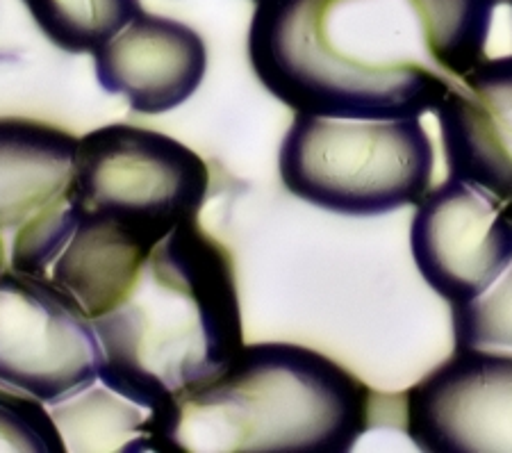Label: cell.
<instances>
[{"mask_svg": "<svg viewBox=\"0 0 512 453\" xmlns=\"http://www.w3.org/2000/svg\"><path fill=\"white\" fill-rule=\"evenodd\" d=\"M494 0H258L255 76L337 119H419L485 60Z\"/></svg>", "mask_w": 512, "mask_h": 453, "instance_id": "6da1fadb", "label": "cell"}, {"mask_svg": "<svg viewBox=\"0 0 512 453\" xmlns=\"http://www.w3.org/2000/svg\"><path fill=\"white\" fill-rule=\"evenodd\" d=\"M92 324L105 353L98 381L146 408L167 451H178L180 401L224 374L244 347L233 260L198 219L185 221Z\"/></svg>", "mask_w": 512, "mask_h": 453, "instance_id": "7a4b0ae2", "label": "cell"}, {"mask_svg": "<svg viewBox=\"0 0 512 453\" xmlns=\"http://www.w3.org/2000/svg\"><path fill=\"white\" fill-rule=\"evenodd\" d=\"M371 390L324 353L289 342L242 347L180 401L178 451L346 453L369 431Z\"/></svg>", "mask_w": 512, "mask_h": 453, "instance_id": "3957f363", "label": "cell"}, {"mask_svg": "<svg viewBox=\"0 0 512 453\" xmlns=\"http://www.w3.org/2000/svg\"><path fill=\"white\" fill-rule=\"evenodd\" d=\"M435 151L419 119H337L296 112L278 153L283 185L346 217H378L417 205Z\"/></svg>", "mask_w": 512, "mask_h": 453, "instance_id": "277c9868", "label": "cell"}, {"mask_svg": "<svg viewBox=\"0 0 512 453\" xmlns=\"http://www.w3.org/2000/svg\"><path fill=\"white\" fill-rule=\"evenodd\" d=\"M210 192L208 164L158 130L112 123L78 139L69 201L162 242L198 219Z\"/></svg>", "mask_w": 512, "mask_h": 453, "instance_id": "5b68a950", "label": "cell"}, {"mask_svg": "<svg viewBox=\"0 0 512 453\" xmlns=\"http://www.w3.org/2000/svg\"><path fill=\"white\" fill-rule=\"evenodd\" d=\"M105 353L92 319L53 280L0 271V383L57 406L98 381Z\"/></svg>", "mask_w": 512, "mask_h": 453, "instance_id": "8992f818", "label": "cell"}, {"mask_svg": "<svg viewBox=\"0 0 512 453\" xmlns=\"http://www.w3.org/2000/svg\"><path fill=\"white\" fill-rule=\"evenodd\" d=\"M410 249L442 299L469 303L512 265V221L481 187L449 176L417 203Z\"/></svg>", "mask_w": 512, "mask_h": 453, "instance_id": "52a82bcc", "label": "cell"}, {"mask_svg": "<svg viewBox=\"0 0 512 453\" xmlns=\"http://www.w3.org/2000/svg\"><path fill=\"white\" fill-rule=\"evenodd\" d=\"M406 433L426 453H512V353L456 349L406 392Z\"/></svg>", "mask_w": 512, "mask_h": 453, "instance_id": "ba28073f", "label": "cell"}, {"mask_svg": "<svg viewBox=\"0 0 512 453\" xmlns=\"http://www.w3.org/2000/svg\"><path fill=\"white\" fill-rule=\"evenodd\" d=\"M435 114L449 174L481 187L512 221V55L483 60Z\"/></svg>", "mask_w": 512, "mask_h": 453, "instance_id": "9c48e42d", "label": "cell"}, {"mask_svg": "<svg viewBox=\"0 0 512 453\" xmlns=\"http://www.w3.org/2000/svg\"><path fill=\"white\" fill-rule=\"evenodd\" d=\"M94 67L107 94L123 96L135 112L162 114L201 87L208 48L185 23L142 12L98 48Z\"/></svg>", "mask_w": 512, "mask_h": 453, "instance_id": "30bf717a", "label": "cell"}, {"mask_svg": "<svg viewBox=\"0 0 512 453\" xmlns=\"http://www.w3.org/2000/svg\"><path fill=\"white\" fill-rule=\"evenodd\" d=\"M73 210L76 224L46 278L98 319L117 306L160 242L105 214Z\"/></svg>", "mask_w": 512, "mask_h": 453, "instance_id": "8fae6325", "label": "cell"}, {"mask_svg": "<svg viewBox=\"0 0 512 453\" xmlns=\"http://www.w3.org/2000/svg\"><path fill=\"white\" fill-rule=\"evenodd\" d=\"M78 139L48 123L0 119V235L19 233L66 196Z\"/></svg>", "mask_w": 512, "mask_h": 453, "instance_id": "7c38bea8", "label": "cell"}, {"mask_svg": "<svg viewBox=\"0 0 512 453\" xmlns=\"http://www.w3.org/2000/svg\"><path fill=\"white\" fill-rule=\"evenodd\" d=\"M66 451H167L153 415L110 387H87L53 406Z\"/></svg>", "mask_w": 512, "mask_h": 453, "instance_id": "4fadbf2b", "label": "cell"}, {"mask_svg": "<svg viewBox=\"0 0 512 453\" xmlns=\"http://www.w3.org/2000/svg\"><path fill=\"white\" fill-rule=\"evenodd\" d=\"M39 30L66 53H96L132 19L139 0H23Z\"/></svg>", "mask_w": 512, "mask_h": 453, "instance_id": "5bb4252c", "label": "cell"}, {"mask_svg": "<svg viewBox=\"0 0 512 453\" xmlns=\"http://www.w3.org/2000/svg\"><path fill=\"white\" fill-rule=\"evenodd\" d=\"M456 349H512V267L487 294L453 306Z\"/></svg>", "mask_w": 512, "mask_h": 453, "instance_id": "9a60e30c", "label": "cell"}, {"mask_svg": "<svg viewBox=\"0 0 512 453\" xmlns=\"http://www.w3.org/2000/svg\"><path fill=\"white\" fill-rule=\"evenodd\" d=\"M0 451L62 453L60 428L44 401L0 383Z\"/></svg>", "mask_w": 512, "mask_h": 453, "instance_id": "2e32d148", "label": "cell"}, {"mask_svg": "<svg viewBox=\"0 0 512 453\" xmlns=\"http://www.w3.org/2000/svg\"><path fill=\"white\" fill-rule=\"evenodd\" d=\"M10 265H7V255H5V244L3 240H0V271L7 269Z\"/></svg>", "mask_w": 512, "mask_h": 453, "instance_id": "e0dca14e", "label": "cell"}, {"mask_svg": "<svg viewBox=\"0 0 512 453\" xmlns=\"http://www.w3.org/2000/svg\"><path fill=\"white\" fill-rule=\"evenodd\" d=\"M494 5H512V0H494Z\"/></svg>", "mask_w": 512, "mask_h": 453, "instance_id": "ac0fdd59", "label": "cell"}]
</instances>
